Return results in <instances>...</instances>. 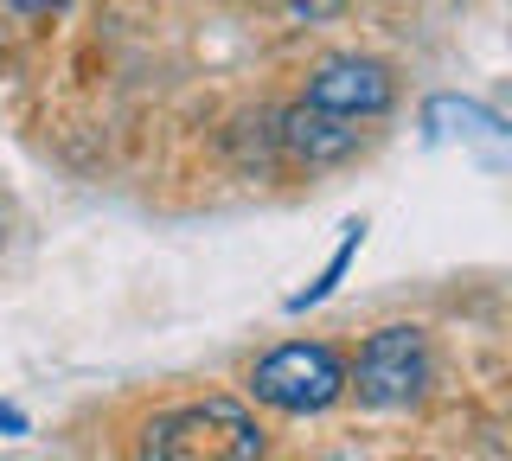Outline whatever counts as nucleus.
Listing matches in <instances>:
<instances>
[{
    "mask_svg": "<svg viewBox=\"0 0 512 461\" xmlns=\"http://www.w3.org/2000/svg\"><path fill=\"white\" fill-rule=\"evenodd\" d=\"M141 461H263V423L237 397H192L148 423Z\"/></svg>",
    "mask_w": 512,
    "mask_h": 461,
    "instance_id": "obj_1",
    "label": "nucleus"
},
{
    "mask_svg": "<svg viewBox=\"0 0 512 461\" xmlns=\"http://www.w3.org/2000/svg\"><path fill=\"white\" fill-rule=\"evenodd\" d=\"M250 397L282 417H320L346 397V359L327 340H288L250 365Z\"/></svg>",
    "mask_w": 512,
    "mask_h": 461,
    "instance_id": "obj_2",
    "label": "nucleus"
},
{
    "mask_svg": "<svg viewBox=\"0 0 512 461\" xmlns=\"http://www.w3.org/2000/svg\"><path fill=\"white\" fill-rule=\"evenodd\" d=\"M346 391L365 410H410L429 391V333L423 327H378L365 333L359 359L346 365Z\"/></svg>",
    "mask_w": 512,
    "mask_h": 461,
    "instance_id": "obj_3",
    "label": "nucleus"
},
{
    "mask_svg": "<svg viewBox=\"0 0 512 461\" xmlns=\"http://www.w3.org/2000/svg\"><path fill=\"white\" fill-rule=\"evenodd\" d=\"M314 109H333V116L346 122H372L384 109L397 103V77L384 58H365V52H346V58H327V65H314L308 77V97Z\"/></svg>",
    "mask_w": 512,
    "mask_h": 461,
    "instance_id": "obj_4",
    "label": "nucleus"
},
{
    "mask_svg": "<svg viewBox=\"0 0 512 461\" xmlns=\"http://www.w3.org/2000/svg\"><path fill=\"white\" fill-rule=\"evenodd\" d=\"M276 141H282L288 161H301V167H333V161H346V154L365 141V129H359V122H346V116H333V109L295 103V109H282Z\"/></svg>",
    "mask_w": 512,
    "mask_h": 461,
    "instance_id": "obj_5",
    "label": "nucleus"
},
{
    "mask_svg": "<svg viewBox=\"0 0 512 461\" xmlns=\"http://www.w3.org/2000/svg\"><path fill=\"white\" fill-rule=\"evenodd\" d=\"M359 244H365V225H346V237H340V250H333V257H327V269H320V276L308 282V289H295V295H288V314L314 308V301H327L333 289H340V276H346V263L359 257Z\"/></svg>",
    "mask_w": 512,
    "mask_h": 461,
    "instance_id": "obj_6",
    "label": "nucleus"
},
{
    "mask_svg": "<svg viewBox=\"0 0 512 461\" xmlns=\"http://www.w3.org/2000/svg\"><path fill=\"white\" fill-rule=\"evenodd\" d=\"M282 7H288V20L320 26V20H340V13H346V0H282Z\"/></svg>",
    "mask_w": 512,
    "mask_h": 461,
    "instance_id": "obj_7",
    "label": "nucleus"
},
{
    "mask_svg": "<svg viewBox=\"0 0 512 461\" xmlns=\"http://www.w3.org/2000/svg\"><path fill=\"white\" fill-rule=\"evenodd\" d=\"M13 13H26V20H45V13H58V7H71V0H7Z\"/></svg>",
    "mask_w": 512,
    "mask_h": 461,
    "instance_id": "obj_8",
    "label": "nucleus"
},
{
    "mask_svg": "<svg viewBox=\"0 0 512 461\" xmlns=\"http://www.w3.org/2000/svg\"><path fill=\"white\" fill-rule=\"evenodd\" d=\"M0 429H7V436H26V410H13V404H0Z\"/></svg>",
    "mask_w": 512,
    "mask_h": 461,
    "instance_id": "obj_9",
    "label": "nucleus"
},
{
    "mask_svg": "<svg viewBox=\"0 0 512 461\" xmlns=\"http://www.w3.org/2000/svg\"><path fill=\"white\" fill-rule=\"evenodd\" d=\"M327 461H359V455H327Z\"/></svg>",
    "mask_w": 512,
    "mask_h": 461,
    "instance_id": "obj_10",
    "label": "nucleus"
}]
</instances>
